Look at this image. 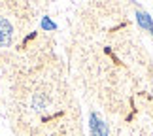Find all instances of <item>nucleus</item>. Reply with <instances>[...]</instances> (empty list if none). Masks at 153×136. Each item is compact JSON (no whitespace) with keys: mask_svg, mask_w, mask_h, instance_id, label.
Instances as JSON below:
<instances>
[{"mask_svg":"<svg viewBox=\"0 0 153 136\" xmlns=\"http://www.w3.org/2000/svg\"><path fill=\"white\" fill-rule=\"evenodd\" d=\"M11 42V25L8 19L0 17V47H6Z\"/></svg>","mask_w":153,"mask_h":136,"instance_id":"obj_1","label":"nucleus"}]
</instances>
